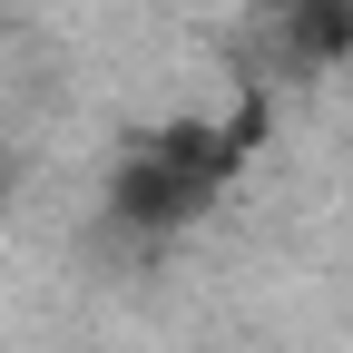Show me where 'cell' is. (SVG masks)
I'll use <instances>...</instances> for the list:
<instances>
[{"mask_svg":"<svg viewBox=\"0 0 353 353\" xmlns=\"http://www.w3.org/2000/svg\"><path fill=\"white\" fill-rule=\"evenodd\" d=\"M10 187H20V157H10V138H0V206H10Z\"/></svg>","mask_w":353,"mask_h":353,"instance_id":"3","label":"cell"},{"mask_svg":"<svg viewBox=\"0 0 353 353\" xmlns=\"http://www.w3.org/2000/svg\"><path fill=\"white\" fill-rule=\"evenodd\" d=\"M265 30L285 79H324L353 59V0H265Z\"/></svg>","mask_w":353,"mask_h":353,"instance_id":"2","label":"cell"},{"mask_svg":"<svg viewBox=\"0 0 353 353\" xmlns=\"http://www.w3.org/2000/svg\"><path fill=\"white\" fill-rule=\"evenodd\" d=\"M245 167L255 157H245V138L226 118H167V128H148V138L108 167V226L128 245H167V236H187Z\"/></svg>","mask_w":353,"mask_h":353,"instance_id":"1","label":"cell"}]
</instances>
